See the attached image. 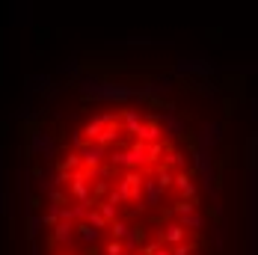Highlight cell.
<instances>
[{
  "mask_svg": "<svg viewBox=\"0 0 258 255\" xmlns=\"http://www.w3.org/2000/svg\"><path fill=\"white\" fill-rule=\"evenodd\" d=\"M143 184H146V175H143L140 169H128V172L119 175L116 190L122 193L125 202H143Z\"/></svg>",
  "mask_w": 258,
  "mask_h": 255,
  "instance_id": "cell-1",
  "label": "cell"
},
{
  "mask_svg": "<svg viewBox=\"0 0 258 255\" xmlns=\"http://www.w3.org/2000/svg\"><path fill=\"white\" fill-rule=\"evenodd\" d=\"M69 196L75 199V202H92V187H89V178H86V169H78V172H72V181H69Z\"/></svg>",
  "mask_w": 258,
  "mask_h": 255,
  "instance_id": "cell-2",
  "label": "cell"
},
{
  "mask_svg": "<svg viewBox=\"0 0 258 255\" xmlns=\"http://www.w3.org/2000/svg\"><path fill=\"white\" fill-rule=\"evenodd\" d=\"M80 160H83V169H98L104 166V160L110 157V149H104L101 143H86L83 149H78Z\"/></svg>",
  "mask_w": 258,
  "mask_h": 255,
  "instance_id": "cell-3",
  "label": "cell"
},
{
  "mask_svg": "<svg viewBox=\"0 0 258 255\" xmlns=\"http://www.w3.org/2000/svg\"><path fill=\"white\" fill-rule=\"evenodd\" d=\"M113 122H119V116H113V113H101V116H92V119L86 122V128H83L80 134H83V140H86V143H98V137L104 134V128L113 125Z\"/></svg>",
  "mask_w": 258,
  "mask_h": 255,
  "instance_id": "cell-4",
  "label": "cell"
},
{
  "mask_svg": "<svg viewBox=\"0 0 258 255\" xmlns=\"http://www.w3.org/2000/svg\"><path fill=\"white\" fill-rule=\"evenodd\" d=\"M30 152L42 154L45 160H51L53 154H56V143H53V137L48 131H33L30 134Z\"/></svg>",
  "mask_w": 258,
  "mask_h": 255,
  "instance_id": "cell-5",
  "label": "cell"
},
{
  "mask_svg": "<svg viewBox=\"0 0 258 255\" xmlns=\"http://www.w3.org/2000/svg\"><path fill=\"white\" fill-rule=\"evenodd\" d=\"M107 163L110 166H116V169H122V172H128V169H140V166H146L137 154L131 152V149H116V152H110L107 157Z\"/></svg>",
  "mask_w": 258,
  "mask_h": 255,
  "instance_id": "cell-6",
  "label": "cell"
},
{
  "mask_svg": "<svg viewBox=\"0 0 258 255\" xmlns=\"http://www.w3.org/2000/svg\"><path fill=\"white\" fill-rule=\"evenodd\" d=\"M157 240L163 243V246H178L187 240V229L181 226V223H163V226H157Z\"/></svg>",
  "mask_w": 258,
  "mask_h": 255,
  "instance_id": "cell-7",
  "label": "cell"
},
{
  "mask_svg": "<svg viewBox=\"0 0 258 255\" xmlns=\"http://www.w3.org/2000/svg\"><path fill=\"white\" fill-rule=\"evenodd\" d=\"M137 140H140V143H146V146L160 143V140H163V125H160V119H157V116H149V119L143 122V128H140Z\"/></svg>",
  "mask_w": 258,
  "mask_h": 255,
  "instance_id": "cell-8",
  "label": "cell"
},
{
  "mask_svg": "<svg viewBox=\"0 0 258 255\" xmlns=\"http://www.w3.org/2000/svg\"><path fill=\"white\" fill-rule=\"evenodd\" d=\"M75 237L83 243V249H95V246H101V231L92 229L86 220H83V223H75Z\"/></svg>",
  "mask_w": 258,
  "mask_h": 255,
  "instance_id": "cell-9",
  "label": "cell"
},
{
  "mask_svg": "<svg viewBox=\"0 0 258 255\" xmlns=\"http://www.w3.org/2000/svg\"><path fill=\"white\" fill-rule=\"evenodd\" d=\"M51 240L59 243L62 249H72L75 240H78V237H75V223H62V220H59V223L51 229Z\"/></svg>",
  "mask_w": 258,
  "mask_h": 255,
  "instance_id": "cell-10",
  "label": "cell"
},
{
  "mask_svg": "<svg viewBox=\"0 0 258 255\" xmlns=\"http://www.w3.org/2000/svg\"><path fill=\"white\" fill-rule=\"evenodd\" d=\"M119 122H122V131H125V134L137 137V134H140V128H143V122H146V116H143L140 110H122Z\"/></svg>",
  "mask_w": 258,
  "mask_h": 255,
  "instance_id": "cell-11",
  "label": "cell"
},
{
  "mask_svg": "<svg viewBox=\"0 0 258 255\" xmlns=\"http://www.w3.org/2000/svg\"><path fill=\"white\" fill-rule=\"evenodd\" d=\"M175 190H178L181 199H190V202H196V181L190 178L187 172H175V184H172Z\"/></svg>",
  "mask_w": 258,
  "mask_h": 255,
  "instance_id": "cell-12",
  "label": "cell"
},
{
  "mask_svg": "<svg viewBox=\"0 0 258 255\" xmlns=\"http://www.w3.org/2000/svg\"><path fill=\"white\" fill-rule=\"evenodd\" d=\"M122 243H125V252H131V255H140V249H143V243H146V229H143V226H131L128 237H125Z\"/></svg>",
  "mask_w": 258,
  "mask_h": 255,
  "instance_id": "cell-13",
  "label": "cell"
},
{
  "mask_svg": "<svg viewBox=\"0 0 258 255\" xmlns=\"http://www.w3.org/2000/svg\"><path fill=\"white\" fill-rule=\"evenodd\" d=\"M160 199H163V190L157 187V181L146 178V184H143V202H146V208H157Z\"/></svg>",
  "mask_w": 258,
  "mask_h": 255,
  "instance_id": "cell-14",
  "label": "cell"
},
{
  "mask_svg": "<svg viewBox=\"0 0 258 255\" xmlns=\"http://www.w3.org/2000/svg\"><path fill=\"white\" fill-rule=\"evenodd\" d=\"M172 146H169V140H160V143H152L149 149H146V166H152V163H160L166 152H169Z\"/></svg>",
  "mask_w": 258,
  "mask_h": 255,
  "instance_id": "cell-15",
  "label": "cell"
},
{
  "mask_svg": "<svg viewBox=\"0 0 258 255\" xmlns=\"http://www.w3.org/2000/svg\"><path fill=\"white\" fill-rule=\"evenodd\" d=\"M220 140H223V128H220V125H205V128H202V134H199V146H202V149L217 146Z\"/></svg>",
  "mask_w": 258,
  "mask_h": 255,
  "instance_id": "cell-16",
  "label": "cell"
},
{
  "mask_svg": "<svg viewBox=\"0 0 258 255\" xmlns=\"http://www.w3.org/2000/svg\"><path fill=\"white\" fill-rule=\"evenodd\" d=\"M160 125H163V134H166L169 140H178L181 134H184V122H181V119H175L172 113H166V116L160 119Z\"/></svg>",
  "mask_w": 258,
  "mask_h": 255,
  "instance_id": "cell-17",
  "label": "cell"
},
{
  "mask_svg": "<svg viewBox=\"0 0 258 255\" xmlns=\"http://www.w3.org/2000/svg\"><path fill=\"white\" fill-rule=\"evenodd\" d=\"M125 131H122V122H113V125H107L104 128V134L98 137V143H101L104 149H110L113 143H119V137H122Z\"/></svg>",
  "mask_w": 258,
  "mask_h": 255,
  "instance_id": "cell-18",
  "label": "cell"
},
{
  "mask_svg": "<svg viewBox=\"0 0 258 255\" xmlns=\"http://www.w3.org/2000/svg\"><path fill=\"white\" fill-rule=\"evenodd\" d=\"M155 181H157V187L166 193V190L175 184V172H172V169H166V166L160 163V166H157V172H155Z\"/></svg>",
  "mask_w": 258,
  "mask_h": 255,
  "instance_id": "cell-19",
  "label": "cell"
},
{
  "mask_svg": "<svg viewBox=\"0 0 258 255\" xmlns=\"http://www.w3.org/2000/svg\"><path fill=\"white\" fill-rule=\"evenodd\" d=\"M110 175H107V178H98V181H92V199H95V202H104V199H107V193H110V190H113V184H110Z\"/></svg>",
  "mask_w": 258,
  "mask_h": 255,
  "instance_id": "cell-20",
  "label": "cell"
},
{
  "mask_svg": "<svg viewBox=\"0 0 258 255\" xmlns=\"http://www.w3.org/2000/svg\"><path fill=\"white\" fill-rule=\"evenodd\" d=\"M163 166H166V169H172V172H184V154L175 152V149H169L166 157H163Z\"/></svg>",
  "mask_w": 258,
  "mask_h": 255,
  "instance_id": "cell-21",
  "label": "cell"
},
{
  "mask_svg": "<svg viewBox=\"0 0 258 255\" xmlns=\"http://www.w3.org/2000/svg\"><path fill=\"white\" fill-rule=\"evenodd\" d=\"M178 223L184 226L187 231H199V229H205V217L196 211V214H187V217H178Z\"/></svg>",
  "mask_w": 258,
  "mask_h": 255,
  "instance_id": "cell-22",
  "label": "cell"
},
{
  "mask_svg": "<svg viewBox=\"0 0 258 255\" xmlns=\"http://www.w3.org/2000/svg\"><path fill=\"white\" fill-rule=\"evenodd\" d=\"M59 169H66V172H78V169H83V160H80V154H78V152H69L66 157H62Z\"/></svg>",
  "mask_w": 258,
  "mask_h": 255,
  "instance_id": "cell-23",
  "label": "cell"
},
{
  "mask_svg": "<svg viewBox=\"0 0 258 255\" xmlns=\"http://www.w3.org/2000/svg\"><path fill=\"white\" fill-rule=\"evenodd\" d=\"M128 231H131V226L122 220V217H119L116 223H110V234H113V240H125V237H128Z\"/></svg>",
  "mask_w": 258,
  "mask_h": 255,
  "instance_id": "cell-24",
  "label": "cell"
},
{
  "mask_svg": "<svg viewBox=\"0 0 258 255\" xmlns=\"http://www.w3.org/2000/svg\"><path fill=\"white\" fill-rule=\"evenodd\" d=\"M95 208L101 211V217L107 220V223H116V220H119V208H116V205H110V202H95Z\"/></svg>",
  "mask_w": 258,
  "mask_h": 255,
  "instance_id": "cell-25",
  "label": "cell"
},
{
  "mask_svg": "<svg viewBox=\"0 0 258 255\" xmlns=\"http://www.w3.org/2000/svg\"><path fill=\"white\" fill-rule=\"evenodd\" d=\"M172 214H175V217H187V214H196V202H190V199H178V202L172 205Z\"/></svg>",
  "mask_w": 258,
  "mask_h": 255,
  "instance_id": "cell-26",
  "label": "cell"
},
{
  "mask_svg": "<svg viewBox=\"0 0 258 255\" xmlns=\"http://www.w3.org/2000/svg\"><path fill=\"white\" fill-rule=\"evenodd\" d=\"M86 223H89V226H92V229H110V223H107V220H104L101 217V211H98V208H92V211H89V217H86Z\"/></svg>",
  "mask_w": 258,
  "mask_h": 255,
  "instance_id": "cell-27",
  "label": "cell"
},
{
  "mask_svg": "<svg viewBox=\"0 0 258 255\" xmlns=\"http://www.w3.org/2000/svg\"><path fill=\"white\" fill-rule=\"evenodd\" d=\"M39 231H42V217L30 214V217H27V237H30V240H36V237H39Z\"/></svg>",
  "mask_w": 258,
  "mask_h": 255,
  "instance_id": "cell-28",
  "label": "cell"
},
{
  "mask_svg": "<svg viewBox=\"0 0 258 255\" xmlns=\"http://www.w3.org/2000/svg\"><path fill=\"white\" fill-rule=\"evenodd\" d=\"M101 255H128V252H125V243L122 240H110V243L101 246Z\"/></svg>",
  "mask_w": 258,
  "mask_h": 255,
  "instance_id": "cell-29",
  "label": "cell"
},
{
  "mask_svg": "<svg viewBox=\"0 0 258 255\" xmlns=\"http://www.w3.org/2000/svg\"><path fill=\"white\" fill-rule=\"evenodd\" d=\"M45 199H48V205H66V202H69V196H66L59 187H51V193H48Z\"/></svg>",
  "mask_w": 258,
  "mask_h": 255,
  "instance_id": "cell-30",
  "label": "cell"
},
{
  "mask_svg": "<svg viewBox=\"0 0 258 255\" xmlns=\"http://www.w3.org/2000/svg\"><path fill=\"white\" fill-rule=\"evenodd\" d=\"M160 246H163V243H160L157 237H155V240H146V243H143V249H140V255H155Z\"/></svg>",
  "mask_w": 258,
  "mask_h": 255,
  "instance_id": "cell-31",
  "label": "cell"
},
{
  "mask_svg": "<svg viewBox=\"0 0 258 255\" xmlns=\"http://www.w3.org/2000/svg\"><path fill=\"white\" fill-rule=\"evenodd\" d=\"M166 249H169L172 255H193V252H196V249H193L190 243H178V246H166Z\"/></svg>",
  "mask_w": 258,
  "mask_h": 255,
  "instance_id": "cell-32",
  "label": "cell"
},
{
  "mask_svg": "<svg viewBox=\"0 0 258 255\" xmlns=\"http://www.w3.org/2000/svg\"><path fill=\"white\" fill-rule=\"evenodd\" d=\"M104 202H110V205H116V208H119V205H125V199H122V193L113 187V190L107 193V199H104Z\"/></svg>",
  "mask_w": 258,
  "mask_h": 255,
  "instance_id": "cell-33",
  "label": "cell"
},
{
  "mask_svg": "<svg viewBox=\"0 0 258 255\" xmlns=\"http://www.w3.org/2000/svg\"><path fill=\"white\" fill-rule=\"evenodd\" d=\"M56 223H59V217H56L53 211H48V214H42V226H48V229H53Z\"/></svg>",
  "mask_w": 258,
  "mask_h": 255,
  "instance_id": "cell-34",
  "label": "cell"
},
{
  "mask_svg": "<svg viewBox=\"0 0 258 255\" xmlns=\"http://www.w3.org/2000/svg\"><path fill=\"white\" fill-rule=\"evenodd\" d=\"M6 205H9V196H6V193H0V211H6Z\"/></svg>",
  "mask_w": 258,
  "mask_h": 255,
  "instance_id": "cell-35",
  "label": "cell"
},
{
  "mask_svg": "<svg viewBox=\"0 0 258 255\" xmlns=\"http://www.w3.org/2000/svg\"><path fill=\"white\" fill-rule=\"evenodd\" d=\"M83 255H101V246H95V249H83Z\"/></svg>",
  "mask_w": 258,
  "mask_h": 255,
  "instance_id": "cell-36",
  "label": "cell"
},
{
  "mask_svg": "<svg viewBox=\"0 0 258 255\" xmlns=\"http://www.w3.org/2000/svg\"><path fill=\"white\" fill-rule=\"evenodd\" d=\"M155 255H172V252H169V249H166V246H160V249H157Z\"/></svg>",
  "mask_w": 258,
  "mask_h": 255,
  "instance_id": "cell-37",
  "label": "cell"
},
{
  "mask_svg": "<svg viewBox=\"0 0 258 255\" xmlns=\"http://www.w3.org/2000/svg\"><path fill=\"white\" fill-rule=\"evenodd\" d=\"M30 252H33V255H42V252H39V246H33V249H30Z\"/></svg>",
  "mask_w": 258,
  "mask_h": 255,
  "instance_id": "cell-38",
  "label": "cell"
},
{
  "mask_svg": "<svg viewBox=\"0 0 258 255\" xmlns=\"http://www.w3.org/2000/svg\"><path fill=\"white\" fill-rule=\"evenodd\" d=\"M59 255H75V252H72V249H66V252H59Z\"/></svg>",
  "mask_w": 258,
  "mask_h": 255,
  "instance_id": "cell-39",
  "label": "cell"
},
{
  "mask_svg": "<svg viewBox=\"0 0 258 255\" xmlns=\"http://www.w3.org/2000/svg\"><path fill=\"white\" fill-rule=\"evenodd\" d=\"M193 255H196V252H193Z\"/></svg>",
  "mask_w": 258,
  "mask_h": 255,
  "instance_id": "cell-40",
  "label": "cell"
}]
</instances>
